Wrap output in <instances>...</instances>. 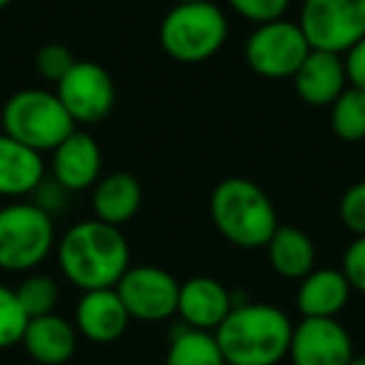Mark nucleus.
I'll return each instance as SVG.
<instances>
[{
    "label": "nucleus",
    "instance_id": "423d86ee",
    "mask_svg": "<svg viewBox=\"0 0 365 365\" xmlns=\"http://www.w3.org/2000/svg\"><path fill=\"white\" fill-rule=\"evenodd\" d=\"M56 243V218L33 200H11L0 208V270L33 273Z\"/></svg>",
    "mask_w": 365,
    "mask_h": 365
},
{
    "label": "nucleus",
    "instance_id": "7c9ffc66",
    "mask_svg": "<svg viewBox=\"0 0 365 365\" xmlns=\"http://www.w3.org/2000/svg\"><path fill=\"white\" fill-rule=\"evenodd\" d=\"M348 365H365V355H353V360Z\"/></svg>",
    "mask_w": 365,
    "mask_h": 365
},
{
    "label": "nucleus",
    "instance_id": "1a4fd4ad",
    "mask_svg": "<svg viewBox=\"0 0 365 365\" xmlns=\"http://www.w3.org/2000/svg\"><path fill=\"white\" fill-rule=\"evenodd\" d=\"M115 290L133 320L160 323L178 313L180 283L158 265H130Z\"/></svg>",
    "mask_w": 365,
    "mask_h": 365
},
{
    "label": "nucleus",
    "instance_id": "6e6552de",
    "mask_svg": "<svg viewBox=\"0 0 365 365\" xmlns=\"http://www.w3.org/2000/svg\"><path fill=\"white\" fill-rule=\"evenodd\" d=\"M298 26L313 51L343 56L365 38V0H303Z\"/></svg>",
    "mask_w": 365,
    "mask_h": 365
},
{
    "label": "nucleus",
    "instance_id": "473e14b6",
    "mask_svg": "<svg viewBox=\"0 0 365 365\" xmlns=\"http://www.w3.org/2000/svg\"><path fill=\"white\" fill-rule=\"evenodd\" d=\"M175 3H198V0H175Z\"/></svg>",
    "mask_w": 365,
    "mask_h": 365
},
{
    "label": "nucleus",
    "instance_id": "2eb2a0df",
    "mask_svg": "<svg viewBox=\"0 0 365 365\" xmlns=\"http://www.w3.org/2000/svg\"><path fill=\"white\" fill-rule=\"evenodd\" d=\"M295 96L313 108H330L340 93L348 88L343 56L325 51H310L303 66L290 78Z\"/></svg>",
    "mask_w": 365,
    "mask_h": 365
},
{
    "label": "nucleus",
    "instance_id": "9b49d317",
    "mask_svg": "<svg viewBox=\"0 0 365 365\" xmlns=\"http://www.w3.org/2000/svg\"><path fill=\"white\" fill-rule=\"evenodd\" d=\"M288 358L293 365H348L353 338L338 318H303L293 325Z\"/></svg>",
    "mask_w": 365,
    "mask_h": 365
},
{
    "label": "nucleus",
    "instance_id": "393cba45",
    "mask_svg": "<svg viewBox=\"0 0 365 365\" xmlns=\"http://www.w3.org/2000/svg\"><path fill=\"white\" fill-rule=\"evenodd\" d=\"M76 63L78 61L71 53V48L63 43H46L36 53V71L48 83H61Z\"/></svg>",
    "mask_w": 365,
    "mask_h": 365
},
{
    "label": "nucleus",
    "instance_id": "4be33fe9",
    "mask_svg": "<svg viewBox=\"0 0 365 365\" xmlns=\"http://www.w3.org/2000/svg\"><path fill=\"white\" fill-rule=\"evenodd\" d=\"M330 130L343 143H360L365 138V91L348 86L330 106Z\"/></svg>",
    "mask_w": 365,
    "mask_h": 365
},
{
    "label": "nucleus",
    "instance_id": "b1692460",
    "mask_svg": "<svg viewBox=\"0 0 365 365\" xmlns=\"http://www.w3.org/2000/svg\"><path fill=\"white\" fill-rule=\"evenodd\" d=\"M28 313L23 310L16 288L0 283V350H8L13 345L23 343V335L28 328Z\"/></svg>",
    "mask_w": 365,
    "mask_h": 365
},
{
    "label": "nucleus",
    "instance_id": "5701e85b",
    "mask_svg": "<svg viewBox=\"0 0 365 365\" xmlns=\"http://www.w3.org/2000/svg\"><path fill=\"white\" fill-rule=\"evenodd\" d=\"M16 295L21 300L23 310L28 318H41V315L56 313L58 298H61V288H58L56 278L46 273H28L21 283L16 285Z\"/></svg>",
    "mask_w": 365,
    "mask_h": 365
},
{
    "label": "nucleus",
    "instance_id": "ddd939ff",
    "mask_svg": "<svg viewBox=\"0 0 365 365\" xmlns=\"http://www.w3.org/2000/svg\"><path fill=\"white\" fill-rule=\"evenodd\" d=\"M130 315H128L125 305H123L120 295L115 288H103V290H86L81 300L76 303V325L78 335L98 345L115 343L125 335L128 325H130Z\"/></svg>",
    "mask_w": 365,
    "mask_h": 365
},
{
    "label": "nucleus",
    "instance_id": "aec40b11",
    "mask_svg": "<svg viewBox=\"0 0 365 365\" xmlns=\"http://www.w3.org/2000/svg\"><path fill=\"white\" fill-rule=\"evenodd\" d=\"M265 250H268L270 268L285 280H298L300 283L310 270H315L313 238L295 225H278Z\"/></svg>",
    "mask_w": 365,
    "mask_h": 365
},
{
    "label": "nucleus",
    "instance_id": "f8f14e48",
    "mask_svg": "<svg viewBox=\"0 0 365 365\" xmlns=\"http://www.w3.org/2000/svg\"><path fill=\"white\" fill-rule=\"evenodd\" d=\"M51 178L68 193L93 188L103 178V150L91 133L76 130L51 153Z\"/></svg>",
    "mask_w": 365,
    "mask_h": 365
},
{
    "label": "nucleus",
    "instance_id": "bb28decb",
    "mask_svg": "<svg viewBox=\"0 0 365 365\" xmlns=\"http://www.w3.org/2000/svg\"><path fill=\"white\" fill-rule=\"evenodd\" d=\"M228 6L240 18L253 23V26H263V23L285 18V13L290 8V0H228Z\"/></svg>",
    "mask_w": 365,
    "mask_h": 365
},
{
    "label": "nucleus",
    "instance_id": "2f4dec72",
    "mask_svg": "<svg viewBox=\"0 0 365 365\" xmlns=\"http://www.w3.org/2000/svg\"><path fill=\"white\" fill-rule=\"evenodd\" d=\"M11 3H13V0H0V11H3V8H8Z\"/></svg>",
    "mask_w": 365,
    "mask_h": 365
},
{
    "label": "nucleus",
    "instance_id": "0eeeda50",
    "mask_svg": "<svg viewBox=\"0 0 365 365\" xmlns=\"http://www.w3.org/2000/svg\"><path fill=\"white\" fill-rule=\"evenodd\" d=\"M310 51L313 48L300 31L298 21L280 18V21L253 28V33L245 41L243 56L255 76L265 81H285V78L290 81L310 56Z\"/></svg>",
    "mask_w": 365,
    "mask_h": 365
},
{
    "label": "nucleus",
    "instance_id": "dca6fc26",
    "mask_svg": "<svg viewBox=\"0 0 365 365\" xmlns=\"http://www.w3.org/2000/svg\"><path fill=\"white\" fill-rule=\"evenodd\" d=\"M140 205H143V185L128 170L108 173V175H103L93 185L91 208H93V218L101 220V223L123 228V225L135 218Z\"/></svg>",
    "mask_w": 365,
    "mask_h": 365
},
{
    "label": "nucleus",
    "instance_id": "a878e982",
    "mask_svg": "<svg viewBox=\"0 0 365 365\" xmlns=\"http://www.w3.org/2000/svg\"><path fill=\"white\" fill-rule=\"evenodd\" d=\"M338 218L355 238H365V180L353 182L338 203Z\"/></svg>",
    "mask_w": 365,
    "mask_h": 365
},
{
    "label": "nucleus",
    "instance_id": "412c9836",
    "mask_svg": "<svg viewBox=\"0 0 365 365\" xmlns=\"http://www.w3.org/2000/svg\"><path fill=\"white\" fill-rule=\"evenodd\" d=\"M163 365H228L220 353L215 333L178 325L170 333Z\"/></svg>",
    "mask_w": 365,
    "mask_h": 365
},
{
    "label": "nucleus",
    "instance_id": "4468645a",
    "mask_svg": "<svg viewBox=\"0 0 365 365\" xmlns=\"http://www.w3.org/2000/svg\"><path fill=\"white\" fill-rule=\"evenodd\" d=\"M230 310H233V290L225 288L220 280L210 275H195L180 283L175 315H180L182 325L215 333Z\"/></svg>",
    "mask_w": 365,
    "mask_h": 365
},
{
    "label": "nucleus",
    "instance_id": "c85d7f7f",
    "mask_svg": "<svg viewBox=\"0 0 365 365\" xmlns=\"http://www.w3.org/2000/svg\"><path fill=\"white\" fill-rule=\"evenodd\" d=\"M350 288L365 295V238H355L343 253V268Z\"/></svg>",
    "mask_w": 365,
    "mask_h": 365
},
{
    "label": "nucleus",
    "instance_id": "7ed1b4c3",
    "mask_svg": "<svg viewBox=\"0 0 365 365\" xmlns=\"http://www.w3.org/2000/svg\"><path fill=\"white\" fill-rule=\"evenodd\" d=\"M208 208L215 230L243 250L265 248L280 225L270 195L250 178H223L210 193Z\"/></svg>",
    "mask_w": 365,
    "mask_h": 365
},
{
    "label": "nucleus",
    "instance_id": "c756f323",
    "mask_svg": "<svg viewBox=\"0 0 365 365\" xmlns=\"http://www.w3.org/2000/svg\"><path fill=\"white\" fill-rule=\"evenodd\" d=\"M345 63V76H348V86L365 91V38H360L350 51L343 53Z\"/></svg>",
    "mask_w": 365,
    "mask_h": 365
},
{
    "label": "nucleus",
    "instance_id": "f3484780",
    "mask_svg": "<svg viewBox=\"0 0 365 365\" xmlns=\"http://www.w3.org/2000/svg\"><path fill=\"white\" fill-rule=\"evenodd\" d=\"M46 180L41 153L0 133V198H26Z\"/></svg>",
    "mask_w": 365,
    "mask_h": 365
},
{
    "label": "nucleus",
    "instance_id": "cd10ccee",
    "mask_svg": "<svg viewBox=\"0 0 365 365\" xmlns=\"http://www.w3.org/2000/svg\"><path fill=\"white\" fill-rule=\"evenodd\" d=\"M31 198H33V203H36L41 210H46L51 218L66 213L68 205H71V193L63 188L61 182H56L53 178H48V175H46V180L38 185L36 193H33Z\"/></svg>",
    "mask_w": 365,
    "mask_h": 365
},
{
    "label": "nucleus",
    "instance_id": "9d476101",
    "mask_svg": "<svg viewBox=\"0 0 365 365\" xmlns=\"http://www.w3.org/2000/svg\"><path fill=\"white\" fill-rule=\"evenodd\" d=\"M56 96L76 125H96L110 115L115 106V83L110 73L93 61H78L61 83Z\"/></svg>",
    "mask_w": 365,
    "mask_h": 365
},
{
    "label": "nucleus",
    "instance_id": "f257e3e1",
    "mask_svg": "<svg viewBox=\"0 0 365 365\" xmlns=\"http://www.w3.org/2000/svg\"><path fill=\"white\" fill-rule=\"evenodd\" d=\"M56 258L63 278L86 290L115 288L130 268V245L115 225L101 220H81L58 238Z\"/></svg>",
    "mask_w": 365,
    "mask_h": 365
},
{
    "label": "nucleus",
    "instance_id": "f03ea898",
    "mask_svg": "<svg viewBox=\"0 0 365 365\" xmlns=\"http://www.w3.org/2000/svg\"><path fill=\"white\" fill-rule=\"evenodd\" d=\"M293 323L270 303H240L218 325L215 340L228 365H278L288 358Z\"/></svg>",
    "mask_w": 365,
    "mask_h": 365
},
{
    "label": "nucleus",
    "instance_id": "20e7f679",
    "mask_svg": "<svg viewBox=\"0 0 365 365\" xmlns=\"http://www.w3.org/2000/svg\"><path fill=\"white\" fill-rule=\"evenodd\" d=\"M228 16L213 0L175 3L160 21L158 41L168 58L182 66H198L218 56L228 41Z\"/></svg>",
    "mask_w": 365,
    "mask_h": 365
},
{
    "label": "nucleus",
    "instance_id": "39448f33",
    "mask_svg": "<svg viewBox=\"0 0 365 365\" xmlns=\"http://www.w3.org/2000/svg\"><path fill=\"white\" fill-rule=\"evenodd\" d=\"M3 133L36 153H53L73 130L76 123L63 108L56 91L26 88L13 93L0 113Z\"/></svg>",
    "mask_w": 365,
    "mask_h": 365
},
{
    "label": "nucleus",
    "instance_id": "6ab92c4d",
    "mask_svg": "<svg viewBox=\"0 0 365 365\" xmlns=\"http://www.w3.org/2000/svg\"><path fill=\"white\" fill-rule=\"evenodd\" d=\"M23 348L41 365H66L76 355L78 330L58 313L31 318L23 335Z\"/></svg>",
    "mask_w": 365,
    "mask_h": 365
},
{
    "label": "nucleus",
    "instance_id": "a211bd4d",
    "mask_svg": "<svg viewBox=\"0 0 365 365\" xmlns=\"http://www.w3.org/2000/svg\"><path fill=\"white\" fill-rule=\"evenodd\" d=\"M353 288L340 268H315L300 280L295 308L303 318H335L348 305Z\"/></svg>",
    "mask_w": 365,
    "mask_h": 365
}]
</instances>
